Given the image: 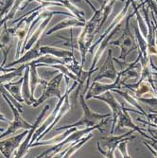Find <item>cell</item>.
I'll return each mask as SVG.
<instances>
[{
  "label": "cell",
  "mask_w": 157,
  "mask_h": 158,
  "mask_svg": "<svg viewBox=\"0 0 157 158\" xmlns=\"http://www.w3.org/2000/svg\"><path fill=\"white\" fill-rule=\"evenodd\" d=\"M3 98L6 99V102L9 103L10 107L12 109V112H13V120L11 122H10V126L9 128L7 129V131H5L2 135H0V139L9 135H11V134H14L17 130H19V129L23 128V129H31L33 125H31L30 123H27L26 120H24L21 117V113L20 111L14 106L11 102H10V99L9 98V97L6 95V94H2Z\"/></svg>",
  "instance_id": "obj_1"
},
{
  "label": "cell",
  "mask_w": 157,
  "mask_h": 158,
  "mask_svg": "<svg viewBox=\"0 0 157 158\" xmlns=\"http://www.w3.org/2000/svg\"><path fill=\"white\" fill-rule=\"evenodd\" d=\"M64 76V73H60L59 75H57L56 77H54L51 81H48L44 86H45V90L44 93L41 96V98L36 100L33 104V107H37L39 106L42 102H44L46 99H48L50 97H57L59 99L62 98L61 97V93L59 90V84L61 82V80Z\"/></svg>",
  "instance_id": "obj_2"
},
{
  "label": "cell",
  "mask_w": 157,
  "mask_h": 158,
  "mask_svg": "<svg viewBox=\"0 0 157 158\" xmlns=\"http://www.w3.org/2000/svg\"><path fill=\"white\" fill-rule=\"evenodd\" d=\"M27 131H25L23 133H21L18 135H15L13 137L8 138L6 140H2L0 141V152H2V154L5 157H10L13 153V152L15 151L18 146L21 144L22 139L24 138L25 135H27Z\"/></svg>",
  "instance_id": "obj_3"
},
{
  "label": "cell",
  "mask_w": 157,
  "mask_h": 158,
  "mask_svg": "<svg viewBox=\"0 0 157 158\" xmlns=\"http://www.w3.org/2000/svg\"><path fill=\"white\" fill-rule=\"evenodd\" d=\"M11 35L12 32L7 27V25L4 24V27H3V31L0 34V48L2 49V52H3V57H4V60L1 64V65L4 67L5 66V64H6V61H7V58H8V54L10 52V49L11 48V44H12V39H11Z\"/></svg>",
  "instance_id": "obj_4"
},
{
  "label": "cell",
  "mask_w": 157,
  "mask_h": 158,
  "mask_svg": "<svg viewBox=\"0 0 157 158\" xmlns=\"http://www.w3.org/2000/svg\"><path fill=\"white\" fill-rule=\"evenodd\" d=\"M48 109H49V106H48V105H47L44 109H43V111H42L41 114H40V116H39L38 118H37V119H36V121H35L34 125H33V126H32V128L31 129V131L27 133L26 140L22 143V145H21V147L19 148L18 152H17L15 154H14V155H15V157H22V156H24V155L26 154V152H27V149H28V145H30V142H31L30 140H31V139H32V136H33V135H34L35 129L38 127V125L40 124L41 119L43 118V117L45 116L46 112H47Z\"/></svg>",
  "instance_id": "obj_5"
},
{
  "label": "cell",
  "mask_w": 157,
  "mask_h": 158,
  "mask_svg": "<svg viewBox=\"0 0 157 158\" xmlns=\"http://www.w3.org/2000/svg\"><path fill=\"white\" fill-rule=\"evenodd\" d=\"M81 104H82V107H83V109H84V117H83L80 121H78L77 123H75V124L69 125V126H64V127H62V128H60V129H66V128L77 127V126H82V125H85L86 127H88V126H90V125H93V124L96 122V119H99L101 118H102V117H101V116H97V114H95L94 113H92V112L88 109L87 105L85 104V102H84L83 97H82V96L81 97ZM60 129H59V130H60Z\"/></svg>",
  "instance_id": "obj_6"
},
{
  "label": "cell",
  "mask_w": 157,
  "mask_h": 158,
  "mask_svg": "<svg viewBox=\"0 0 157 158\" xmlns=\"http://www.w3.org/2000/svg\"><path fill=\"white\" fill-rule=\"evenodd\" d=\"M40 44H41V42L40 41H38L36 44H35V46L31 48V49H30L28 50L21 59H17L16 61H14L13 63H11V64H10L9 65H7L8 67H10V66H12V65H15V64H25V63H27V62H28V61H31V60H35V59H37L38 57L41 55V52H40Z\"/></svg>",
  "instance_id": "obj_7"
},
{
  "label": "cell",
  "mask_w": 157,
  "mask_h": 158,
  "mask_svg": "<svg viewBox=\"0 0 157 158\" xmlns=\"http://www.w3.org/2000/svg\"><path fill=\"white\" fill-rule=\"evenodd\" d=\"M28 73H30V65H27L26 70H25V77L23 80V88H22V96L24 100H26L27 104H31L32 102H34L33 98L31 97V94L30 93L31 88L28 85Z\"/></svg>",
  "instance_id": "obj_8"
},
{
  "label": "cell",
  "mask_w": 157,
  "mask_h": 158,
  "mask_svg": "<svg viewBox=\"0 0 157 158\" xmlns=\"http://www.w3.org/2000/svg\"><path fill=\"white\" fill-rule=\"evenodd\" d=\"M50 18H51V15H50L48 19H46V20L44 21V23H43V24L37 28V31L33 33V35H32V37L30 39V41H28L26 45L23 46V48H22V53H24L25 50H28V49H30L34 44H36V42H37V41H39V38H40L41 33L43 32V31L45 30V27H46V26L48 25V23L49 22V19H50Z\"/></svg>",
  "instance_id": "obj_9"
},
{
  "label": "cell",
  "mask_w": 157,
  "mask_h": 158,
  "mask_svg": "<svg viewBox=\"0 0 157 158\" xmlns=\"http://www.w3.org/2000/svg\"><path fill=\"white\" fill-rule=\"evenodd\" d=\"M0 132H3V129H1V128H0Z\"/></svg>",
  "instance_id": "obj_10"
}]
</instances>
